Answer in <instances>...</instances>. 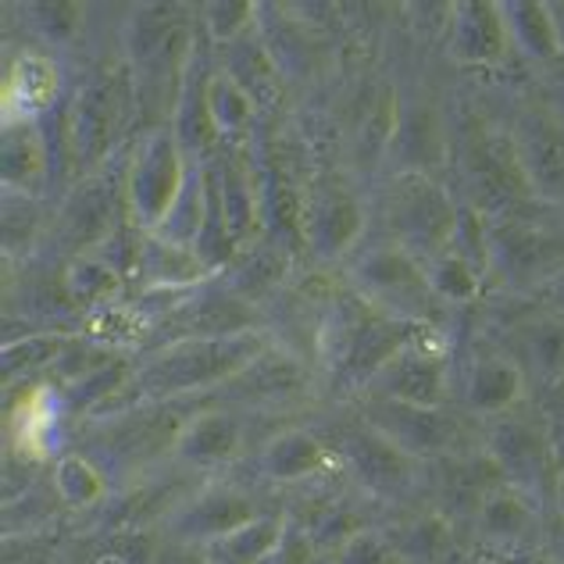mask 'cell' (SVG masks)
<instances>
[{
	"label": "cell",
	"instance_id": "obj_1",
	"mask_svg": "<svg viewBox=\"0 0 564 564\" xmlns=\"http://www.w3.org/2000/svg\"><path fill=\"white\" fill-rule=\"evenodd\" d=\"M557 503H561V511H564V475H561V482H557Z\"/></svg>",
	"mask_w": 564,
	"mask_h": 564
},
{
	"label": "cell",
	"instance_id": "obj_2",
	"mask_svg": "<svg viewBox=\"0 0 564 564\" xmlns=\"http://www.w3.org/2000/svg\"><path fill=\"white\" fill-rule=\"evenodd\" d=\"M557 551H561V557H564V532H561V536H557Z\"/></svg>",
	"mask_w": 564,
	"mask_h": 564
}]
</instances>
